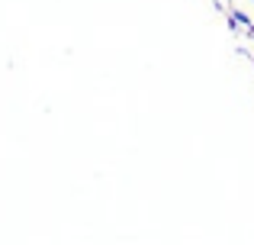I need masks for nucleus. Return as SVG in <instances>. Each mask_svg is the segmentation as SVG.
Listing matches in <instances>:
<instances>
[{"mask_svg": "<svg viewBox=\"0 0 254 245\" xmlns=\"http://www.w3.org/2000/svg\"><path fill=\"white\" fill-rule=\"evenodd\" d=\"M248 36H251V39H254V26H251V29H248Z\"/></svg>", "mask_w": 254, "mask_h": 245, "instance_id": "7ed1b4c3", "label": "nucleus"}, {"mask_svg": "<svg viewBox=\"0 0 254 245\" xmlns=\"http://www.w3.org/2000/svg\"><path fill=\"white\" fill-rule=\"evenodd\" d=\"M212 3H216V10H222V0H212Z\"/></svg>", "mask_w": 254, "mask_h": 245, "instance_id": "f03ea898", "label": "nucleus"}, {"mask_svg": "<svg viewBox=\"0 0 254 245\" xmlns=\"http://www.w3.org/2000/svg\"><path fill=\"white\" fill-rule=\"evenodd\" d=\"M232 19H235L238 26H245V29H251V26H254L251 16H248V13H242V10H232Z\"/></svg>", "mask_w": 254, "mask_h": 245, "instance_id": "f257e3e1", "label": "nucleus"}]
</instances>
